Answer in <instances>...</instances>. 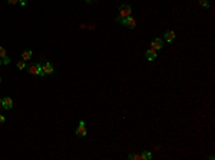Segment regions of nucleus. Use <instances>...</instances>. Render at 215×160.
Listing matches in <instances>:
<instances>
[{"mask_svg": "<svg viewBox=\"0 0 215 160\" xmlns=\"http://www.w3.org/2000/svg\"><path fill=\"white\" fill-rule=\"evenodd\" d=\"M131 13H132V7H131L129 4L124 3V4H121V7H119V15H118V16L119 17H129L131 16Z\"/></svg>", "mask_w": 215, "mask_h": 160, "instance_id": "obj_1", "label": "nucleus"}, {"mask_svg": "<svg viewBox=\"0 0 215 160\" xmlns=\"http://www.w3.org/2000/svg\"><path fill=\"white\" fill-rule=\"evenodd\" d=\"M29 73H30V74H36V76H42V77H45V74H43V72H42V63L32 64V66L29 67Z\"/></svg>", "mask_w": 215, "mask_h": 160, "instance_id": "obj_2", "label": "nucleus"}, {"mask_svg": "<svg viewBox=\"0 0 215 160\" xmlns=\"http://www.w3.org/2000/svg\"><path fill=\"white\" fill-rule=\"evenodd\" d=\"M86 135H88V130H86V126H85V121L80 120V121H79V126H78V129H76V136L78 137H85Z\"/></svg>", "mask_w": 215, "mask_h": 160, "instance_id": "obj_3", "label": "nucleus"}, {"mask_svg": "<svg viewBox=\"0 0 215 160\" xmlns=\"http://www.w3.org/2000/svg\"><path fill=\"white\" fill-rule=\"evenodd\" d=\"M151 47L154 49V50H161V49L164 47V40L161 39V37H156V39L152 40V43H151Z\"/></svg>", "mask_w": 215, "mask_h": 160, "instance_id": "obj_4", "label": "nucleus"}, {"mask_svg": "<svg viewBox=\"0 0 215 160\" xmlns=\"http://www.w3.org/2000/svg\"><path fill=\"white\" fill-rule=\"evenodd\" d=\"M42 72H43L45 76H46V74H52V73H53V64L50 63V62L42 63Z\"/></svg>", "mask_w": 215, "mask_h": 160, "instance_id": "obj_5", "label": "nucleus"}, {"mask_svg": "<svg viewBox=\"0 0 215 160\" xmlns=\"http://www.w3.org/2000/svg\"><path fill=\"white\" fill-rule=\"evenodd\" d=\"M156 57H158L156 50H154L152 47H149L148 50H146V53H145V59H146L148 62H154V60H155Z\"/></svg>", "mask_w": 215, "mask_h": 160, "instance_id": "obj_6", "label": "nucleus"}, {"mask_svg": "<svg viewBox=\"0 0 215 160\" xmlns=\"http://www.w3.org/2000/svg\"><path fill=\"white\" fill-rule=\"evenodd\" d=\"M1 107L6 109V110H10V109L13 107V100H12V97H4V99H1Z\"/></svg>", "mask_w": 215, "mask_h": 160, "instance_id": "obj_7", "label": "nucleus"}, {"mask_svg": "<svg viewBox=\"0 0 215 160\" xmlns=\"http://www.w3.org/2000/svg\"><path fill=\"white\" fill-rule=\"evenodd\" d=\"M124 26H126V27H129V29H133V27H135V26H136V22H135V19H133V17H126V19H125V24Z\"/></svg>", "mask_w": 215, "mask_h": 160, "instance_id": "obj_8", "label": "nucleus"}, {"mask_svg": "<svg viewBox=\"0 0 215 160\" xmlns=\"http://www.w3.org/2000/svg\"><path fill=\"white\" fill-rule=\"evenodd\" d=\"M164 39H165L166 41H169V43H172L175 39V33L172 32V30H166L165 34H164Z\"/></svg>", "mask_w": 215, "mask_h": 160, "instance_id": "obj_9", "label": "nucleus"}, {"mask_svg": "<svg viewBox=\"0 0 215 160\" xmlns=\"http://www.w3.org/2000/svg\"><path fill=\"white\" fill-rule=\"evenodd\" d=\"M22 57H23V60H30L32 59V50H25L23 53H22Z\"/></svg>", "mask_w": 215, "mask_h": 160, "instance_id": "obj_10", "label": "nucleus"}, {"mask_svg": "<svg viewBox=\"0 0 215 160\" xmlns=\"http://www.w3.org/2000/svg\"><path fill=\"white\" fill-rule=\"evenodd\" d=\"M141 159H142V160H149V159H152V153H151V152H148V150H145V152H142V154H141Z\"/></svg>", "mask_w": 215, "mask_h": 160, "instance_id": "obj_11", "label": "nucleus"}, {"mask_svg": "<svg viewBox=\"0 0 215 160\" xmlns=\"http://www.w3.org/2000/svg\"><path fill=\"white\" fill-rule=\"evenodd\" d=\"M17 69L19 70H23V69H26V63H25V60H20V62H17Z\"/></svg>", "mask_w": 215, "mask_h": 160, "instance_id": "obj_12", "label": "nucleus"}, {"mask_svg": "<svg viewBox=\"0 0 215 160\" xmlns=\"http://www.w3.org/2000/svg\"><path fill=\"white\" fill-rule=\"evenodd\" d=\"M199 4H201V7L202 9H208L209 7V3H208V0H198Z\"/></svg>", "mask_w": 215, "mask_h": 160, "instance_id": "obj_13", "label": "nucleus"}, {"mask_svg": "<svg viewBox=\"0 0 215 160\" xmlns=\"http://www.w3.org/2000/svg\"><path fill=\"white\" fill-rule=\"evenodd\" d=\"M131 160H141V154H136V153H131L129 156H128Z\"/></svg>", "mask_w": 215, "mask_h": 160, "instance_id": "obj_14", "label": "nucleus"}, {"mask_svg": "<svg viewBox=\"0 0 215 160\" xmlns=\"http://www.w3.org/2000/svg\"><path fill=\"white\" fill-rule=\"evenodd\" d=\"M4 56H6V49L3 46H0V59H3Z\"/></svg>", "mask_w": 215, "mask_h": 160, "instance_id": "obj_15", "label": "nucleus"}, {"mask_svg": "<svg viewBox=\"0 0 215 160\" xmlns=\"http://www.w3.org/2000/svg\"><path fill=\"white\" fill-rule=\"evenodd\" d=\"M1 63H3V64H9V63H10V59H9L7 56H4V57H3V62H1Z\"/></svg>", "mask_w": 215, "mask_h": 160, "instance_id": "obj_16", "label": "nucleus"}, {"mask_svg": "<svg viewBox=\"0 0 215 160\" xmlns=\"http://www.w3.org/2000/svg\"><path fill=\"white\" fill-rule=\"evenodd\" d=\"M19 3H20V6H26V4H27V0H19Z\"/></svg>", "mask_w": 215, "mask_h": 160, "instance_id": "obj_17", "label": "nucleus"}, {"mask_svg": "<svg viewBox=\"0 0 215 160\" xmlns=\"http://www.w3.org/2000/svg\"><path fill=\"white\" fill-rule=\"evenodd\" d=\"M4 121H6V117H4L3 114H0V124H1V123H4Z\"/></svg>", "mask_w": 215, "mask_h": 160, "instance_id": "obj_18", "label": "nucleus"}, {"mask_svg": "<svg viewBox=\"0 0 215 160\" xmlns=\"http://www.w3.org/2000/svg\"><path fill=\"white\" fill-rule=\"evenodd\" d=\"M9 4H16V3H19V0H7Z\"/></svg>", "mask_w": 215, "mask_h": 160, "instance_id": "obj_19", "label": "nucleus"}, {"mask_svg": "<svg viewBox=\"0 0 215 160\" xmlns=\"http://www.w3.org/2000/svg\"><path fill=\"white\" fill-rule=\"evenodd\" d=\"M92 1H95V0H86V3H92Z\"/></svg>", "mask_w": 215, "mask_h": 160, "instance_id": "obj_20", "label": "nucleus"}, {"mask_svg": "<svg viewBox=\"0 0 215 160\" xmlns=\"http://www.w3.org/2000/svg\"><path fill=\"white\" fill-rule=\"evenodd\" d=\"M0 106H1V99H0Z\"/></svg>", "mask_w": 215, "mask_h": 160, "instance_id": "obj_21", "label": "nucleus"}, {"mask_svg": "<svg viewBox=\"0 0 215 160\" xmlns=\"http://www.w3.org/2000/svg\"><path fill=\"white\" fill-rule=\"evenodd\" d=\"M0 66H1V59H0Z\"/></svg>", "mask_w": 215, "mask_h": 160, "instance_id": "obj_22", "label": "nucleus"}, {"mask_svg": "<svg viewBox=\"0 0 215 160\" xmlns=\"http://www.w3.org/2000/svg\"><path fill=\"white\" fill-rule=\"evenodd\" d=\"M0 83H1V77H0Z\"/></svg>", "mask_w": 215, "mask_h": 160, "instance_id": "obj_23", "label": "nucleus"}]
</instances>
